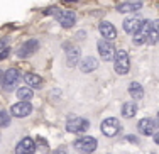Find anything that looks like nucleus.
Segmentation results:
<instances>
[{"label": "nucleus", "instance_id": "obj_6", "mask_svg": "<svg viewBox=\"0 0 159 154\" xmlns=\"http://www.w3.org/2000/svg\"><path fill=\"white\" fill-rule=\"evenodd\" d=\"M98 52H100V58L105 59V61H110L115 56V48H113L112 41H107V39H100L98 41Z\"/></svg>", "mask_w": 159, "mask_h": 154}, {"label": "nucleus", "instance_id": "obj_14", "mask_svg": "<svg viewBox=\"0 0 159 154\" xmlns=\"http://www.w3.org/2000/svg\"><path fill=\"white\" fill-rule=\"evenodd\" d=\"M146 43L147 44L159 43V20H151V25L146 32Z\"/></svg>", "mask_w": 159, "mask_h": 154}, {"label": "nucleus", "instance_id": "obj_9", "mask_svg": "<svg viewBox=\"0 0 159 154\" xmlns=\"http://www.w3.org/2000/svg\"><path fill=\"white\" fill-rule=\"evenodd\" d=\"M156 120L146 117V119H141L137 124V129L139 132L142 134V136H154V132H156Z\"/></svg>", "mask_w": 159, "mask_h": 154}, {"label": "nucleus", "instance_id": "obj_16", "mask_svg": "<svg viewBox=\"0 0 159 154\" xmlns=\"http://www.w3.org/2000/svg\"><path fill=\"white\" fill-rule=\"evenodd\" d=\"M142 9V2H125V3H119L117 5V10L122 14L127 12H137V10Z\"/></svg>", "mask_w": 159, "mask_h": 154}, {"label": "nucleus", "instance_id": "obj_26", "mask_svg": "<svg viewBox=\"0 0 159 154\" xmlns=\"http://www.w3.org/2000/svg\"><path fill=\"white\" fill-rule=\"evenodd\" d=\"M152 137H154V142H156V144L159 146V132H154V136H152Z\"/></svg>", "mask_w": 159, "mask_h": 154}, {"label": "nucleus", "instance_id": "obj_13", "mask_svg": "<svg viewBox=\"0 0 159 154\" xmlns=\"http://www.w3.org/2000/svg\"><path fill=\"white\" fill-rule=\"evenodd\" d=\"M98 31H100L102 37H103V39H107V41H115V39H117V31H115V27H113V24H110V22H107V20L100 22V25H98Z\"/></svg>", "mask_w": 159, "mask_h": 154}, {"label": "nucleus", "instance_id": "obj_17", "mask_svg": "<svg viewBox=\"0 0 159 154\" xmlns=\"http://www.w3.org/2000/svg\"><path fill=\"white\" fill-rule=\"evenodd\" d=\"M129 95H130L134 100H141L142 97H144V88L139 83L132 81V83L129 85Z\"/></svg>", "mask_w": 159, "mask_h": 154}, {"label": "nucleus", "instance_id": "obj_10", "mask_svg": "<svg viewBox=\"0 0 159 154\" xmlns=\"http://www.w3.org/2000/svg\"><path fill=\"white\" fill-rule=\"evenodd\" d=\"M58 22L61 24V27L70 29L76 24V14L71 12V10H61V12L58 14Z\"/></svg>", "mask_w": 159, "mask_h": 154}, {"label": "nucleus", "instance_id": "obj_12", "mask_svg": "<svg viewBox=\"0 0 159 154\" xmlns=\"http://www.w3.org/2000/svg\"><path fill=\"white\" fill-rule=\"evenodd\" d=\"M36 152V144L31 137H24L19 141L17 147H16V154H34Z\"/></svg>", "mask_w": 159, "mask_h": 154}, {"label": "nucleus", "instance_id": "obj_30", "mask_svg": "<svg viewBox=\"0 0 159 154\" xmlns=\"http://www.w3.org/2000/svg\"><path fill=\"white\" fill-rule=\"evenodd\" d=\"M152 154H154V152H152Z\"/></svg>", "mask_w": 159, "mask_h": 154}, {"label": "nucleus", "instance_id": "obj_2", "mask_svg": "<svg viewBox=\"0 0 159 154\" xmlns=\"http://www.w3.org/2000/svg\"><path fill=\"white\" fill-rule=\"evenodd\" d=\"M88 127H90L88 120L81 117H70L66 120V130L71 134H83L88 130Z\"/></svg>", "mask_w": 159, "mask_h": 154}, {"label": "nucleus", "instance_id": "obj_7", "mask_svg": "<svg viewBox=\"0 0 159 154\" xmlns=\"http://www.w3.org/2000/svg\"><path fill=\"white\" fill-rule=\"evenodd\" d=\"M32 112V105L29 103V100H20V102L14 103L12 108H10V114L14 117H25Z\"/></svg>", "mask_w": 159, "mask_h": 154}, {"label": "nucleus", "instance_id": "obj_19", "mask_svg": "<svg viewBox=\"0 0 159 154\" xmlns=\"http://www.w3.org/2000/svg\"><path fill=\"white\" fill-rule=\"evenodd\" d=\"M24 81L29 86H34V88H37V86L43 85V78H41L39 75H34V73H25L24 75Z\"/></svg>", "mask_w": 159, "mask_h": 154}, {"label": "nucleus", "instance_id": "obj_18", "mask_svg": "<svg viewBox=\"0 0 159 154\" xmlns=\"http://www.w3.org/2000/svg\"><path fill=\"white\" fill-rule=\"evenodd\" d=\"M135 114H137V103H135V102L124 103V107H122V115H124V117H125V119H132Z\"/></svg>", "mask_w": 159, "mask_h": 154}, {"label": "nucleus", "instance_id": "obj_23", "mask_svg": "<svg viewBox=\"0 0 159 154\" xmlns=\"http://www.w3.org/2000/svg\"><path fill=\"white\" fill-rule=\"evenodd\" d=\"M44 14H46V16H56V17H58V14H59V9H58V7H51V9H48Z\"/></svg>", "mask_w": 159, "mask_h": 154}, {"label": "nucleus", "instance_id": "obj_27", "mask_svg": "<svg viewBox=\"0 0 159 154\" xmlns=\"http://www.w3.org/2000/svg\"><path fill=\"white\" fill-rule=\"evenodd\" d=\"M156 125L159 127V112H157V115H156Z\"/></svg>", "mask_w": 159, "mask_h": 154}, {"label": "nucleus", "instance_id": "obj_25", "mask_svg": "<svg viewBox=\"0 0 159 154\" xmlns=\"http://www.w3.org/2000/svg\"><path fill=\"white\" fill-rule=\"evenodd\" d=\"M127 141H130V142H134V144H137V142H139V139L135 137V136H129V137H127Z\"/></svg>", "mask_w": 159, "mask_h": 154}, {"label": "nucleus", "instance_id": "obj_3", "mask_svg": "<svg viewBox=\"0 0 159 154\" xmlns=\"http://www.w3.org/2000/svg\"><path fill=\"white\" fill-rule=\"evenodd\" d=\"M97 146H98V141L95 137H92V136H83V137H80V139L75 141V147H76L80 152H83V154L93 152L97 149Z\"/></svg>", "mask_w": 159, "mask_h": 154}, {"label": "nucleus", "instance_id": "obj_15", "mask_svg": "<svg viewBox=\"0 0 159 154\" xmlns=\"http://www.w3.org/2000/svg\"><path fill=\"white\" fill-rule=\"evenodd\" d=\"M97 66H98V61H97V58H93V56H88V58H85V59L80 61V70H81L83 73H90V71L97 70Z\"/></svg>", "mask_w": 159, "mask_h": 154}, {"label": "nucleus", "instance_id": "obj_4", "mask_svg": "<svg viewBox=\"0 0 159 154\" xmlns=\"http://www.w3.org/2000/svg\"><path fill=\"white\" fill-rule=\"evenodd\" d=\"M19 80H20V73H19L17 68H9L3 73V90L5 92H12L14 88L17 86Z\"/></svg>", "mask_w": 159, "mask_h": 154}, {"label": "nucleus", "instance_id": "obj_24", "mask_svg": "<svg viewBox=\"0 0 159 154\" xmlns=\"http://www.w3.org/2000/svg\"><path fill=\"white\" fill-rule=\"evenodd\" d=\"M52 154H68V152H66V147H58Z\"/></svg>", "mask_w": 159, "mask_h": 154}, {"label": "nucleus", "instance_id": "obj_11", "mask_svg": "<svg viewBox=\"0 0 159 154\" xmlns=\"http://www.w3.org/2000/svg\"><path fill=\"white\" fill-rule=\"evenodd\" d=\"M37 49H39V41L37 39H29V41H25V43L20 46L19 56H20V58H29V56H32Z\"/></svg>", "mask_w": 159, "mask_h": 154}, {"label": "nucleus", "instance_id": "obj_29", "mask_svg": "<svg viewBox=\"0 0 159 154\" xmlns=\"http://www.w3.org/2000/svg\"><path fill=\"white\" fill-rule=\"evenodd\" d=\"M66 2H73V0H66Z\"/></svg>", "mask_w": 159, "mask_h": 154}, {"label": "nucleus", "instance_id": "obj_5", "mask_svg": "<svg viewBox=\"0 0 159 154\" xmlns=\"http://www.w3.org/2000/svg\"><path fill=\"white\" fill-rule=\"evenodd\" d=\"M100 129H102V134H103V136H107V137H115L117 134L122 130V127H120V124H119V120H117V119L108 117V119H105L103 122H102Z\"/></svg>", "mask_w": 159, "mask_h": 154}, {"label": "nucleus", "instance_id": "obj_21", "mask_svg": "<svg viewBox=\"0 0 159 154\" xmlns=\"http://www.w3.org/2000/svg\"><path fill=\"white\" fill-rule=\"evenodd\" d=\"M34 97V92L31 86H22V88L17 90V98L19 100H31Z\"/></svg>", "mask_w": 159, "mask_h": 154}, {"label": "nucleus", "instance_id": "obj_22", "mask_svg": "<svg viewBox=\"0 0 159 154\" xmlns=\"http://www.w3.org/2000/svg\"><path fill=\"white\" fill-rule=\"evenodd\" d=\"M9 122H10L9 115H7L3 110H0V127H5V125H9Z\"/></svg>", "mask_w": 159, "mask_h": 154}, {"label": "nucleus", "instance_id": "obj_20", "mask_svg": "<svg viewBox=\"0 0 159 154\" xmlns=\"http://www.w3.org/2000/svg\"><path fill=\"white\" fill-rule=\"evenodd\" d=\"M66 61H68V66L78 65V61H80V51L76 49V48H71V49L66 51Z\"/></svg>", "mask_w": 159, "mask_h": 154}, {"label": "nucleus", "instance_id": "obj_1", "mask_svg": "<svg viewBox=\"0 0 159 154\" xmlns=\"http://www.w3.org/2000/svg\"><path fill=\"white\" fill-rule=\"evenodd\" d=\"M113 70H115L117 75H125L130 70V59H129L127 51L119 49L115 51V56H113Z\"/></svg>", "mask_w": 159, "mask_h": 154}, {"label": "nucleus", "instance_id": "obj_28", "mask_svg": "<svg viewBox=\"0 0 159 154\" xmlns=\"http://www.w3.org/2000/svg\"><path fill=\"white\" fill-rule=\"evenodd\" d=\"M0 81H3V75H2V71H0Z\"/></svg>", "mask_w": 159, "mask_h": 154}, {"label": "nucleus", "instance_id": "obj_8", "mask_svg": "<svg viewBox=\"0 0 159 154\" xmlns=\"http://www.w3.org/2000/svg\"><path fill=\"white\" fill-rule=\"evenodd\" d=\"M142 24H144V20L141 17H127L125 20H124V31H125L127 34L134 36L141 31Z\"/></svg>", "mask_w": 159, "mask_h": 154}]
</instances>
